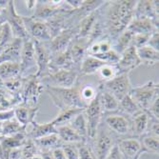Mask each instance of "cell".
<instances>
[{"mask_svg":"<svg viewBox=\"0 0 159 159\" xmlns=\"http://www.w3.org/2000/svg\"><path fill=\"white\" fill-rule=\"evenodd\" d=\"M61 148L67 159H79L76 144H62Z\"/></svg>","mask_w":159,"mask_h":159,"instance_id":"cell-43","label":"cell"},{"mask_svg":"<svg viewBox=\"0 0 159 159\" xmlns=\"http://www.w3.org/2000/svg\"><path fill=\"white\" fill-rule=\"evenodd\" d=\"M103 111L100 106L99 93L97 92L96 96L87 105L84 110V114L88 125V139L93 140L97 133V129L100 126L101 119H102Z\"/></svg>","mask_w":159,"mask_h":159,"instance_id":"cell-7","label":"cell"},{"mask_svg":"<svg viewBox=\"0 0 159 159\" xmlns=\"http://www.w3.org/2000/svg\"><path fill=\"white\" fill-rule=\"evenodd\" d=\"M76 31L73 28H67L45 44L51 55L58 54L68 50L70 44L76 37Z\"/></svg>","mask_w":159,"mask_h":159,"instance_id":"cell-9","label":"cell"},{"mask_svg":"<svg viewBox=\"0 0 159 159\" xmlns=\"http://www.w3.org/2000/svg\"><path fill=\"white\" fill-rule=\"evenodd\" d=\"M99 13H100V10L98 8L95 11L90 12L88 16H86L85 17H83L79 21V24H78V27H77V31H76V33H77L76 37L88 39V37H89L92 30L93 29L94 25L97 23V21L99 19Z\"/></svg>","mask_w":159,"mask_h":159,"instance_id":"cell-19","label":"cell"},{"mask_svg":"<svg viewBox=\"0 0 159 159\" xmlns=\"http://www.w3.org/2000/svg\"><path fill=\"white\" fill-rule=\"evenodd\" d=\"M105 159H124L116 143L111 147V151L109 152Z\"/></svg>","mask_w":159,"mask_h":159,"instance_id":"cell-46","label":"cell"},{"mask_svg":"<svg viewBox=\"0 0 159 159\" xmlns=\"http://www.w3.org/2000/svg\"><path fill=\"white\" fill-rule=\"evenodd\" d=\"M19 64H20V70H21V76L28 70H31L36 67L34 43L32 38H27L23 40Z\"/></svg>","mask_w":159,"mask_h":159,"instance_id":"cell-15","label":"cell"},{"mask_svg":"<svg viewBox=\"0 0 159 159\" xmlns=\"http://www.w3.org/2000/svg\"><path fill=\"white\" fill-rule=\"evenodd\" d=\"M105 65H108V64L95 58L93 56L87 55L80 64L79 70H80V74L83 75H93L97 73L100 70V68H102Z\"/></svg>","mask_w":159,"mask_h":159,"instance_id":"cell-28","label":"cell"},{"mask_svg":"<svg viewBox=\"0 0 159 159\" xmlns=\"http://www.w3.org/2000/svg\"><path fill=\"white\" fill-rule=\"evenodd\" d=\"M76 145H77L79 159H96L92 148L86 142L79 143V144H76Z\"/></svg>","mask_w":159,"mask_h":159,"instance_id":"cell-41","label":"cell"},{"mask_svg":"<svg viewBox=\"0 0 159 159\" xmlns=\"http://www.w3.org/2000/svg\"><path fill=\"white\" fill-rule=\"evenodd\" d=\"M28 139L26 133H19L11 136H0V145L6 151L22 148Z\"/></svg>","mask_w":159,"mask_h":159,"instance_id":"cell-27","label":"cell"},{"mask_svg":"<svg viewBox=\"0 0 159 159\" xmlns=\"http://www.w3.org/2000/svg\"><path fill=\"white\" fill-rule=\"evenodd\" d=\"M13 39L14 36L12 34L10 25L7 22L0 25V52L7 46H9Z\"/></svg>","mask_w":159,"mask_h":159,"instance_id":"cell-37","label":"cell"},{"mask_svg":"<svg viewBox=\"0 0 159 159\" xmlns=\"http://www.w3.org/2000/svg\"><path fill=\"white\" fill-rule=\"evenodd\" d=\"M93 141V149L92 150L96 159H105L111 147L115 144L110 129H107L106 128L103 129L102 126H99Z\"/></svg>","mask_w":159,"mask_h":159,"instance_id":"cell-8","label":"cell"},{"mask_svg":"<svg viewBox=\"0 0 159 159\" xmlns=\"http://www.w3.org/2000/svg\"><path fill=\"white\" fill-rule=\"evenodd\" d=\"M116 144L124 159H134L138 154L145 152L142 148L141 142L134 137L121 139Z\"/></svg>","mask_w":159,"mask_h":159,"instance_id":"cell-16","label":"cell"},{"mask_svg":"<svg viewBox=\"0 0 159 159\" xmlns=\"http://www.w3.org/2000/svg\"><path fill=\"white\" fill-rule=\"evenodd\" d=\"M34 43L35 60H36V68H37V71L34 75L36 77L41 79L50 74L49 65H50L52 55L45 43L35 41V40H34Z\"/></svg>","mask_w":159,"mask_h":159,"instance_id":"cell-12","label":"cell"},{"mask_svg":"<svg viewBox=\"0 0 159 159\" xmlns=\"http://www.w3.org/2000/svg\"><path fill=\"white\" fill-rule=\"evenodd\" d=\"M78 74L75 70H59L49 74L40 79L44 87L54 88H73L77 80Z\"/></svg>","mask_w":159,"mask_h":159,"instance_id":"cell-6","label":"cell"},{"mask_svg":"<svg viewBox=\"0 0 159 159\" xmlns=\"http://www.w3.org/2000/svg\"><path fill=\"white\" fill-rule=\"evenodd\" d=\"M141 64L136 49L131 46L120 54L119 61L115 65V68H116L117 74H129Z\"/></svg>","mask_w":159,"mask_h":159,"instance_id":"cell-13","label":"cell"},{"mask_svg":"<svg viewBox=\"0 0 159 159\" xmlns=\"http://www.w3.org/2000/svg\"><path fill=\"white\" fill-rule=\"evenodd\" d=\"M25 2H26V5H27V8H28V9H30V10H34L36 1H25Z\"/></svg>","mask_w":159,"mask_h":159,"instance_id":"cell-51","label":"cell"},{"mask_svg":"<svg viewBox=\"0 0 159 159\" xmlns=\"http://www.w3.org/2000/svg\"><path fill=\"white\" fill-rule=\"evenodd\" d=\"M99 101L103 112H112L119 110V101L111 93L105 91H99Z\"/></svg>","mask_w":159,"mask_h":159,"instance_id":"cell-29","label":"cell"},{"mask_svg":"<svg viewBox=\"0 0 159 159\" xmlns=\"http://www.w3.org/2000/svg\"><path fill=\"white\" fill-rule=\"evenodd\" d=\"M91 56L95 57V58L105 62L108 65H113V66L117 64V62L119 61V58H120V55L112 49L110 50L109 52L95 53V54H93Z\"/></svg>","mask_w":159,"mask_h":159,"instance_id":"cell-39","label":"cell"},{"mask_svg":"<svg viewBox=\"0 0 159 159\" xmlns=\"http://www.w3.org/2000/svg\"><path fill=\"white\" fill-rule=\"evenodd\" d=\"M44 90L45 87L35 75L23 77V86L20 93L22 104L30 108L39 107V98Z\"/></svg>","mask_w":159,"mask_h":159,"instance_id":"cell-3","label":"cell"},{"mask_svg":"<svg viewBox=\"0 0 159 159\" xmlns=\"http://www.w3.org/2000/svg\"><path fill=\"white\" fill-rule=\"evenodd\" d=\"M106 127L119 135L127 134L131 129V121L119 114H111L105 118Z\"/></svg>","mask_w":159,"mask_h":159,"instance_id":"cell-17","label":"cell"},{"mask_svg":"<svg viewBox=\"0 0 159 159\" xmlns=\"http://www.w3.org/2000/svg\"><path fill=\"white\" fill-rule=\"evenodd\" d=\"M31 124L33 126L31 132L27 133V136L30 139L36 140V139L42 138L44 136L52 134H56V128L51 122L39 124V123L34 121Z\"/></svg>","mask_w":159,"mask_h":159,"instance_id":"cell-25","label":"cell"},{"mask_svg":"<svg viewBox=\"0 0 159 159\" xmlns=\"http://www.w3.org/2000/svg\"><path fill=\"white\" fill-rule=\"evenodd\" d=\"M89 41L87 38H79L75 37L70 44L68 50L70 54L73 58V61L76 66H80L83 59L88 54Z\"/></svg>","mask_w":159,"mask_h":159,"instance_id":"cell-18","label":"cell"},{"mask_svg":"<svg viewBox=\"0 0 159 159\" xmlns=\"http://www.w3.org/2000/svg\"><path fill=\"white\" fill-rule=\"evenodd\" d=\"M127 30L132 32L134 34H152L154 32L158 31V25L154 24L152 21L144 18H133L129 24Z\"/></svg>","mask_w":159,"mask_h":159,"instance_id":"cell-20","label":"cell"},{"mask_svg":"<svg viewBox=\"0 0 159 159\" xmlns=\"http://www.w3.org/2000/svg\"><path fill=\"white\" fill-rule=\"evenodd\" d=\"M51 153H52V159H67L66 155H65V153H64V152H63V150L61 148V146L52 150Z\"/></svg>","mask_w":159,"mask_h":159,"instance_id":"cell-50","label":"cell"},{"mask_svg":"<svg viewBox=\"0 0 159 159\" xmlns=\"http://www.w3.org/2000/svg\"><path fill=\"white\" fill-rule=\"evenodd\" d=\"M150 34H134V37H133V40H132V45L133 47H134L136 50L141 48V47H144L148 44V41L150 39Z\"/></svg>","mask_w":159,"mask_h":159,"instance_id":"cell-44","label":"cell"},{"mask_svg":"<svg viewBox=\"0 0 159 159\" xmlns=\"http://www.w3.org/2000/svg\"><path fill=\"white\" fill-rule=\"evenodd\" d=\"M55 128H56V134L58 135L62 144H79V143L87 142V140L81 137L68 124Z\"/></svg>","mask_w":159,"mask_h":159,"instance_id":"cell-23","label":"cell"},{"mask_svg":"<svg viewBox=\"0 0 159 159\" xmlns=\"http://www.w3.org/2000/svg\"><path fill=\"white\" fill-rule=\"evenodd\" d=\"M45 90L52 98V102L61 111L66 109H85L87 104L80 96V89L73 88H54L45 87Z\"/></svg>","mask_w":159,"mask_h":159,"instance_id":"cell-2","label":"cell"},{"mask_svg":"<svg viewBox=\"0 0 159 159\" xmlns=\"http://www.w3.org/2000/svg\"><path fill=\"white\" fill-rule=\"evenodd\" d=\"M21 76L19 62H3L0 64V80L6 82Z\"/></svg>","mask_w":159,"mask_h":159,"instance_id":"cell-26","label":"cell"},{"mask_svg":"<svg viewBox=\"0 0 159 159\" xmlns=\"http://www.w3.org/2000/svg\"><path fill=\"white\" fill-rule=\"evenodd\" d=\"M147 112L149 113L150 117L158 120V118H159V96L156 97L152 101V103L151 104V106L148 109Z\"/></svg>","mask_w":159,"mask_h":159,"instance_id":"cell-45","label":"cell"},{"mask_svg":"<svg viewBox=\"0 0 159 159\" xmlns=\"http://www.w3.org/2000/svg\"><path fill=\"white\" fill-rule=\"evenodd\" d=\"M138 57L142 64L153 66L159 61V52L152 49L149 46H144L136 50Z\"/></svg>","mask_w":159,"mask_h":159,"instance_id":"cell-31","label":"cell"},{"mask_svg":"<svg viewBox=\"0 0 159 159\" xmlns=\"http://www.w3.org/2000/svg\"><path fill=\"white\" fill-rule=\"evenodd\" d=\"M23 39L14 38L9 46L0 52V64L3 62H19Z\"/></svg>","mask_w":159,"mask_h":159,"instance_id":"cell-21","label":"cell"},{"mask_svg":"<svg viewBox=\"0 0 159 159\" xmlns=\"http://www.w3.org/2000/svg\"><path fill=\"white\" fill-rule=\"evenodd\" d=\"M141 154H142V153H141ZM141 154H138V155H137L136 157H134V159H139V157H140V155H141Z\"/></svg>","mask_w":159,"mask_h":159,"instance_id":"cell-55","label":"cell"},{"mask_svg":"<svg viewBox=\"0 0 159 159\" xmlns=\"http://www.w3.org/2000/svg\"><path fill=\"white\" fill-rule=\"evenodd\" d=\"M25 126H22L16 118L2 123V134L1 136H11L19 133H26Z\"/></svg>","mask_w":159,"mask_h":159,"instance_id":"cell-35","label":"cell"},{"mask_svg":"<svg viewBox=\"0 0 159 159\" xmlns=\"http://www.w3.org/2000/svg\"><path fill=\"white\" fill-rule=\"evenodd\" d=\"M1 134H2V123L0 122V136H1Z\"/></svg>","mask_w":159,"mask_h":159,"instance_id":"cell-53","label":"cell"},{"mask_svg":"<svg viewBox=\"0 0 159 159\" xmlns=\"http://www.w3.org/2000/svg\"><path fill=\"white\" fill-rule=\"evenodd\" d=\"M132 89L129 74H117L111 79L102 82L99 86V91H105L120 101Z\"/></svg>","mask_w":159,"mask_h":159,"instance_id":"cell-5","label":"cell"},{"mask_svg":"<svg viewBox=\"0 0 159 159\" xmlns=\"http://www.w3.org/2000/svg\"><path fill=\"white\" fill-rule=\"evenodd\" d=\"M159 1H149L143 0L137 1L134 9V18H144L152 21L154 24L158 25V16H159Z\"/></svg>","mask_w":159,"mask_h":159,"instance_id":"cell-14","label":"cell"},{"mask_svg":"<svg viewBox=\"0 0 159 159\" xmlns=\"http://www.w3.org/2000/svg\"><path fill=\"white\" fill-rule=\"evenodd\" d=\"M100 78L102 79V82L108 81L117 75V70L115 68V65H105L102 68H100V70L97 71Z\"/></svg>","mask_w":159,"mask_h":159,"instance_id":"cell-40","label":"cell"},{"mask_svg":"<svg viewBox=\"0 0 159 159\" xmlns=\"http://www.w3.org/2000/svg\"><path fill=\"white\" fill-rule=\"evenodd\" d=\"M6 9H7V8H6ZM6 9H2V8H0V16H2V14H3V12H4V11H5Z\"/></svg>","mask_w":159,"mask_h":159,"instance_id":"cell-52","label":"cell"},{"mask_svg":"<svg viewBox=\"0 0 159 159\" xmlns=\"http://www.w3.org/2000/svg\"><path fill=\"white\" fill-rule=\"evenodd\" d=\"M23 20L28 35L33 40L46 43L52 39L46 22L34 19L31 16L30 17L23 16Z\"/></svg>","mask_w":159,"mask_h":159,"instance_id":"cell-11","label":"cell"},{"mask_svg":"<svg viewBox=\"0 0 159 159\" xmlns=\"http://www.w3.org/2000/svg\"><path fill=\"white\" fill-rule=\"evenodd\" d=\"M14 109V118H16L22 126L27 127L29 124L34 121V117L39 111V107L30 108L23 104L16 106Z\"/></svg>","mask_w":159,"mask_h":159,"instance_id":"cell-24","label":"cell"},{"mask_svg":"<svg viewBox=\"0 0 159 159\" xmlns=\"http://www.w3.org/2000/svg\"><path fill=\"white\" fill-rule=\"evenodd\" d=\"M119 110L127 113L129 116H134L136 113H138L140 111H142L138 105L134 102L132 96L129 95V93L126 94L120 101H119Z\"/></svg>","mask_w":159,"mask_h":159,"instance_id":"cell-36","label":"cell"},{"mask_svg":"<svg viewBox=\"0 0 159 159\" xmlns=\"http://www.w3.org/2000/svg\"><path fill=\"white\" fill-rule=\"evenodd\" d=\"M6 22L10 25L14 38H20L23 40L30 38L26 31L23 16L17 13L14 7V1H9L8 3L6 9Z\"/></svg>","mask_w":159,"mask_h":159,"instance_id":"cell-10","label":"cell"},{"mask_svg":"<svg viewBox=\"0 0 159 159\" xmlns=\"http://www.w3.org/2000/svg\"><path fill=\"white\" fill-rule=\"evenodd\" d=\"M71 129L75 131L85 140H88V125H87V120L85 117L84 111L78 113L76 116H75L68 124Z\"/></svg>","mask_w":159,"mask_h":159,"instance_id":"cell-32","label":"cell"},{"mask_svg":"<svg viewBox=\"0 0 159 159\" xmlns=\"http://www.w3.org/2000/svg\"><path fill=\"white\" fill-rule=\"evenodd\" d=\"M142 148L145 152H152L154 154H158L159 152V140L158 137L152 135H146L142 139Z\"/></svg>","mask_w":159,"mask_h":159,"instance_id":"cell-38","label":"cell"},{"mask_svg":"<svg viewBox=\"0 0 159 159\" xmlns=\"http://www.w3.org/2000/svg\"><path fill=\"white\" fill-rule=\"evenodd\" d=\"M134 37V34L128 30L124 31L116 39L114 40V45L112 50H114L119 55L127 50L132 45V40Z\"/></svg>","mask_w":159,"mask_h":159,"instance_id":"cell-34","label":"cell"},{"mask_svg":"<svg viewBox=\"0 0 159 159\" xmlns=\"http://www.w3.org/2000/svg\"><path fill=\"white\" fill-rule=\"evenodd\" d=\"M7 159H23L21 148L12 149L8 151L7 152Z\"/></svg>","mask_w":159,"mask_h":159,"instance_id":"cell-49","label":"cell"},{"mask_svg":"<svg viewBox=\"0 0 159 159\" xmlns=\"http://www.w3.org/2000/svg\"><path fill=\"white\" fill-rule=\"evenodd\" d=\"M136 2L134 0L108 2L109 8L106 11L105 30L110 39L115 40L127 30L134 18Z\"/></svg>","mask_w":159,"mask_h":159,"instance_id":"cell-1","label":"cell"},{"mask_svg":"<svg viewBox=\"0 0 159 159\" xmlns=\"http://www.w3.org/2000/svg\"><path fill=\"white\" fill-rule=\"evenodd\" d=\"M150 120V115L145 111H140L138 113L134 115L131 121V129L134 132V134L136 136L145 134L148 132Z\"/></svg>","mask_w":159,"mask_h":159,"instance_id":"cell-22","label":"cell"},{"mask_svg":"<svg viewBox=\"0 0 159 159\" xmlns=\"http://www.w3.org/2000/svg\"><path fill=\"white\" fill-rule=\"evenodd\" d=\"M147 46L159 52V33H158V31H156L152 34H151Z\"/></svg>","mask_w":159,"mask_h":159,"instance_id":"cell-47","label":"cell"},{"mask_svg":"<svg viewBox=\"0 0 159 159\" xmlns=\"http://www.w3.org/2000/svg\"><path fill=\"white\" fill-rule=\"evenodd\" d=\"M0 88H3V82L0 80Z\"/></svg>","mask_w":159,"mask_h":159,"instance_id":"cell-54","label":"cell"},{"mask_svg":"<svg viewBox=\"0 0 159 159\" xmlns=\"http://www.w3.org/2000/svg\"><path fill=\"white\" fill-rule=\"evenodd\" d=\"M96 94H97V92L95 91V89L90 85L85 86L82 89H80V96L87 105L96 96Z\"/></svg>","mask_w":159,"mask_h":159,"instance_id":"cell-42","label":"cell"},{"mask_svg":"<svg viewBox=\"0 0 159 159\" xmlns=\"http://www.w3.org/2000/svg\"><path fill=\"white\" fill-rule=\"evenodd\" d=\"M36 144L37 148L40 150V152H47V151H52L57 147H60L62 143L57 135V134H52L47 136H44L42 138L34 140Z\"/></svg>","mask_w":159,"mask_h":159,"instance_id":"cell-30","label":"cell"},{"mask_svg":"<svg viewBox=\"0 0 159 159\" xmlns=\"http://www.w3.org/2000/svg\"><path fill=\"white\" fill-rule=\"evenodd\" d=\"M85 109H66V110H62L60 111V113L57 115V116L51 121V123L54 126V127H58V126H62V125H66L69 124V122L73 119L75 116L82 111H84Z\"/></svg>","mask_w":159,"mask_h":159,"instance_id":"cell-33","label":"cell"},{"mask_svg":"<svg viewBox=\"0 0 159 159\" xmlns=\"http://www.w3.org/2000/svg\"><path fill=\"white\" fill-rule=\"evenodd\" d=\"M14 118V109L0 111V122L3 123Z\"/></svg>","mask_w":159,"mask_h":159,"instance_id":"cell-48","label":"cell"},{"mask_svg":"<svg viewBox=\"0 0 159 159\" xmlns=\"http://www.w3.org/2000/svg\"><path fill=\"white\" fill-rule=\"evenodd\" d=\"M158 83L149 81L144 85L132 88L129 93L142 111H147L152 101L158 97Z\"/></svg>","mask_w":159,"mask_h":159,"instance_id":"cell-4","label":"cell"}]
</instances>
